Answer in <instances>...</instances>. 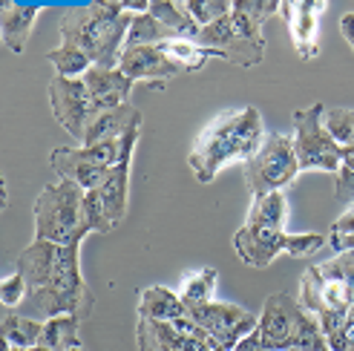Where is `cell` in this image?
<instances>
[{
  "instance_id": "1",
  "label": "cell",
  "mask_w": 354,
  "mask_h": 351,
  "mask_svg": "<svg viewBox=\"0 0 354 351\" xmlns=\"http://www.w3.org/2000/svg\"><path fill=\"white\" fill-rule=\"evenodd\" d=\"M17 274L26 279V317L49 320L58 314H75L86 320L95 308V296L81 274V245H55L32 239L17 254Z\"/></svg>"
},
{
  "instance_id": "2",
  "label": "cell",
  "mask_w": 354,
  "mask_h": 351,
  "mask_svg": "<svg viewBox=\"0 0 354 351\" xmlns=\"http://www.w3.org/2000/svg\"><path fill=\"white\" fill-rule=\"evenodd\" d=\"M265 135L268 133H265L262 113L257 107L227 110L199 133L187 155V164L199 184H210L227 164L251 162L262 147Z\"/></svg>"
},
{
  "instance_id": "3",
  "label": "cell",
  "mask_w": 354,
  "mask_h": 351,
  "mask_svg": "<svg viewBox=\"0 0 354 351\" xmlns=\"http://www.w3.org/2000/svg\"><path fill=\"white\" fill-rule=\"evenodd\" d=\"M133 17L136 15L127 9V3H115V0H98V3L64 9L58 23L61 44L84 49L101 69H118Z\"/></svg>"
},
{
  "instance_id": "4",
  "label": "cell",
  "mask_w": 354,
  "mask_h": 351,
  "mask_svg": "<svg viewBox=\"0 0 354 351\" xmlns=\"http://www.w3.org/2000/svg\"><path fill=\"white\" fill-rule=\"evenodd\" d=\"M277 12H279L277 0H234L231 15L205 26L199 32L196 44L214 49L222 61L234 66H242V69L259 66L265 58L262 26Z\"/></svg>"
},
{
  "instance_id": "5",
  "label": "cell",
  "mask_w": 354,
  "mask_h": 351,
  "mask_svg": "<svg viewBox=\"0 0 354 351\" xmlns=\"http://www.w3.org/2000/svg\"><path fill=\"white\" fill-rule=\"evenodd\" d=\"M257 337L262 351H331L323 325L291 294H271L262 303Z\"/></svg>"
},
{
  "instance_id": "6",
  "label": "cell",
  "mask_w": 354,
  "mask_h": 351,
  "mask_svg": "<svg viewBox=\"0 0 354 351\" xmlns=\"http://www.w3.org/2000/svg\"><path fill=\"white\" fill-rule=\"evenodd\" d=\"M84 196L86 190L75 182L61 179L55 184H46L32 207L35 239H46L55 245H81L86 234H93L84 216Z\"/></svg>"
},
{
  "instance_id": "7",
  "label": "cell",
  "mask_w": 354,
  "mask_h": 351,
  "mask_svg": "<svg viewBox=\"0 0 354 351\" xmlns=\"http://www.w3.org/2000/svg\"><path fill=\"white\" fill-rule=\"evenodd\" d=\"M326 245L323 234H286L282 227L245 222L234 234L236 256L251 268H268L279 254L311 256Z\"/></svg>"
},
{
  "instance_id": "8",
  "label": "cell",
  "mask_w": 354,
  "mask_h": 351,
  "mask_svg": "<svg viewBox=\"0 0 354 351\" xmlns=\"http://www.w3.org/2000/svg\"><path fill=\"white\" fill-rule=\"evenodd\" d=\"M299 305L311 311L317 323L323 325L328 343L340 334L343 320L348 308L354 305V291L348 283H343L340 276L328 274L323 265H311L303 279H299V294H297Z\"/></svg>"
},
{
  "instance_id": "9",
  "label": "cell",
  "mask_w": 354,
  "mask_h": 351,
  "mask_svg": "<svg viewBox=\"0 0 354 351\" xmlns=\"http://www.w3.org/2000/svg\"><path fill=\"white\" fill-rule=\"evenodd\" d=\"M297 176H299V162L294 153V138L282 133L265 135L257 155L245 164V184H248L251 199H259L265 193L286 190Z\"/></svg>"
},
{
  "instance_id": "10",
  "label": "cell",
  "mask_w": 354,
  "mask_h": 351,
  "mask_svg": "<svg viewBox=\"0 0 354 351\" xmlns=\"http://www.w3.org/2000/svg\"><path fill=\"white\" fill-rule=\"evenodd\" d=\"M326 104H311L306 110L294 113V153L299 162V173L303 170H320V173H334L340 170V144L331 138L326 130Z\"/></svg>"
},
{
  "instance_id": "11",
  "label": "cell",
  "mask_w": 354,
  "mask_h": 351,
  "mask_svg": "<svg viewBox=\"0 0 354 351\" xmlns=\"http://www.w3.org/2000/svg\"><path fill=\"white\" fill-rule=\"evenodd\" d=\"M138 351H225L207 331L187 317L179 320H145L136 323Z\"/></svg>"
},
{
  "instance_id": "12",
  "label": "cell",
  "mask_w": 354,
  "mask_h": 351,
  "mask_svg": "<svg viewBox=\"0 0 354 351\" xmlns=\"http://www.w3.org/2000/svg\"><path fill=\"white\" fill-rule=\"evenodd\" d=\"M49 107L58 124L75 138L78 144H84L86 127L93 124L95 110L90 101V90H86L84 78H61L55 75L49 81Z\"/></svg>"
},
{
  "instance_id": "13",
  "label": "cell",
  "mask_w": 354,
  "mask_h": 351,
  "mask_svg": "<svg viewBox=\"0 0 354 351\" xmlns=\"http://www.w3.org/2000/svg\"><path fill=\"white\" fill-rule=\"evenodd\" d=\"M190 320H196L210 337L225 351H234L251 331H257L259 317L236 303H205L196 308H187Z\"/></svg>"
},
{
  "instance_id": "14",
  "label": "cell",
  "mask_w": 354,
  "mask_h": 351,
  "mask_svg": "<svg viewBox=\"0 0 354 351\" xmlns=\"http://www.w3.org/2000/svg\"><path fill=\"white\" fill-rule=\"evenodd\" d=\"M326 9V0H286V3H279V15L288 23L294 52L303 61H314L320 55V15Z\"/></svg>"
},
{
  "instance_id": "15",
  "label": "cell",
  "mask_w": 354,
  "mask_h": 351,
  "mask_svg": "<svg viewBox=\"0 0 354 351\" xmlns=\"http://www.w3.org/2000/svg\"><path fill=\"white\" fill-rule=\"evenodd\" d=\"M118 69L133 84L136 81H153V86H158V90H165V84L170 78L182 75V69L176 66L158 46H124Z\"/></svg>"
},
{
  "instance_id": "16",
  "label": "cell",
  "mask_w": 354,
  "mask_h": 351,
  "mask_svg": "<svg viewBox=\"0 0 354 351\" xmlns=\"http://www.w3.org/2000/svg\"><path fill=\"white\" fill-rule=\"evenodd\" d=\"M84 84L90 90V101L95 115L110 113L121 104H130V93H133V81L121 73V69H101L93 66L90 73L84 75Z\"/></svg>"
},
{
  "instance_id": "17",
  "label": "cell",
  "mask_w": 354,
  "mask_h": 351,
  "mask_svg": "<svg viewBox=\"0 0 354 351\" xmlns=\"http://www.w3.org/2000/svg\"><path fill=\"white\" fill-rule=\"evenodd\" d=\"M130 167H133V150L124 153V159L110 170V176L104 179V184L98 187L101 205L107 210L110 222L118 227L127 216V205H130Z\"/></svg>"
},
{
  "instance_id": "18",
  "label": "cell",
  "mask_w": 354,
  "mask_h": 351,
  "mask_svg": "<svg viewBox=\"0 0 354 351\" xmlns=\"http://www.w3.org/2000/svg\"><path fill=\"white\" fill-rule=\"evenodd\" d=\"M136 127H141V113L133 107V104H121V107L93 118V124L86 127L81 147H93V144H101V142H115V138H124Z\"/></svg>"
},
{
  "instance_id": "19",
  "label": "cell",
  "mask_w": 354,
  "mask_h": 351,
  "mask_svg": "<svg viewBox=\"0 0 354 351\" xmlns=\"http://www.w3.org/2000/svg\"><path fill=\"white\" fill-rule=\"evenodd\" d=\"M38 17H41V6H21L12 3V0H3V6H0V32H3V44L15 55H21L26 49Z\"/></svg>"
},
{
  "instance_id": "20",
  "label": "cell",
  "mask_w": 354,
  "mask_h": 351,
  "mask_svg": "<svg viewBox=\"0 0 354 351\" xmlns=\"http://www.w3.org/2000/svg\"><path fill=\"white\" fill-rule=\"evenodd\" d=\"M138 317L145 320H179L187 317V305L182 303V296L165 288V285H150L141 288L138 294Z\"/></svg>"
},
{
  "instance_id": "21",
  "label": "cell",
  "mask_w": 354,
  "mask_h": 351,
  "mask_svg": "<svg viewBox=\"0 0 354 351\" xmlns=\"http://www.w3.org/2000/svg\"><path fill=\"white\" fill-rule=\"evenodd\" d=\"M150 15L173 35V38L199 41L202 26L193 21L187 3H173V0H153V3H150Z\"/></svg>"
},
{
  "instance_id": "22",
  "label": "cell",
  "mask_w": 354,
  "mask_h": 351,
  "mask_svg": "<svg viewBox=\"0 0 354 351\" xmlns=\"http://www.w3.org/2000/svg\"><path fill=\"white\" fill-rule=\"evenodd\" d=\"M0 337L12 348H35V345H41V337H44V320H35V317L17 314L12 308H3Z\"/></svg>"
},
{
  "instance_id": "23",
  "label": "cell",
  "mask_w": 354,
  "mask_h": 351,
  "mask_svg": "<svg viewBox=\"0 0 354 351\" xmlns=\"http://www.w3.org/2000/svg\"><path fill=\"white\" fill-rule=\"evenodd\" d=\"M81 317L75 314H58V317L44 320V337L41 345H46L49 351H73L75 345H81L78 328H81Z\"/></svg>"
},
{
  "instance_id": "24",
  "label": "cell",
  "mask_w": 354,
  "mask_h": 351,
  "mask_svg": "<svg viewBox=\"0 0 354 351\" xmlns=\"http://www.w3.org/2000/svg\"><path fill=\"white\" fill-rule=\"evenodd\" d=\"M158 49L165 52V55L182 69V73H196V69H202L210 58H219L214 49H207L196 41H185V38H173V41H165L158 44Z\"/></svg>"
},
{
  "instance_id": "25",
  "label": "cell",
  "mask_w": 354,
  "mask_h": 351,
  "mask_svg": "<svg viewBox=\"0 0 354 351\" xmlns=\"http://www.w3.org/2000/svg\"><path fill=\"white\" fill-rule=\"evenodd\" d=\"M216 283H219V271L216 268H202V271H193L182 279L179 285V296L187 308H196L205 303H214V294H216Z\"/></svg>"
},
{
  "instance_id": "26",
  "label": "cell",
  "mask_w": 354,
  "mask_h": 351,
  "mask_svg": "<svg viewBox=\"0 0 354 351\" xmlns=\"http://www.w3.org/2000/svg\"><path fill=\"white\" fill-rule=\"evenodd\" d=\"M46 61L55 66V75H61V78H84L95 66L93 58L86 55L84 49L73 46V44H61L55 49H49Z\"/></svg>"
},
{
  "instance_id": "27",
  "label": "cell",
  "mask_w": 354,
  "mask_h": 351,
  "mask_svg": "<svg viewBox=\"0 0 354 351\" xmlns=\"http://www.w3.org/2000/svg\"><path fill=\"white\" fill-rule=\"evenodd\" d=\"M286 219H288V199L286 193H265V196L251 202L245 222H257V225H271V227H282L286 231Z\"/></svg>"
},
{
  "instance_id": "28",
  "label": "cell",
  "mask_w": 354,
  "mask_h": 351,
  "mask_svg": "<svg viewBox=\"0 0 354 351\" xmlns=\"http://www.w3.org/2000/svg\"><path fill=\"white\" fill-rule=\"evenodd\" d=\"M165 41H173V35L158 23L150 12L133 17V26L127 32V46H158Z\"/></svg>"
},
{
  "instance_id": "29",
  "label": "cell",
  "mask_w": 354,
  "mask_h": 351,
  "mask_svg": "<svg viewBox=\"0 0 354 351\" xmlns=\"http://www.w3.org/2000/svg\"><path fill=\"white\" fill-rule=\"evenodd\" d=\"M326 130L340 144V150H354V107H328L326 110Z\"/></svg>"
},
{
  "instance_id": "30",
  "label": "cell",
  "mask_w": 354,
  "mask_h": 351,
  "mask_svg": "<svg viewBox=\"0 0 354 351\" xmlns=\"http://www.w3.org/2000/svg\"><path fill=\"white\" fill-rule=\"evenodd\" d=\"M187 9L193 15V21L205 29V26L216 23V21H222V17L231 15L234 3L231 0H187Z\"/></svg>"
},
{
  "instance_id": "31",
  "label": "cell",
  "mask_w": 354,
  "mask_h": 351,
  "mask_svg": "<svg viewBox=\"0 0 354 351\" xmlns=\"http://www.w3.org/2000/svg\"><path fill=\"white\" fill-rule=\"evenodd\" d=\"M334 199L340 205H354V150L346 147L340 153V170H337V184H334Z\"/></svg>"
},
{
  "instance_id": "32",
  "label": "cell",
  "mask_w": 354,
  "mask_h": 351,
  "mask_svg": "<svg viewBox=\"0 0 354 351\" xmlns=\"http://www.w3.org/2000/svg\"><path fill=\"white\" fill-rule=\"evenodd\" d=\"M84 216H86V225H90L93 234H110V231H115V225L110 222L107 210H104V205H101L98 190H86V196H84Z\"/></svg>"
},
{
  "instance_id": "33",
  "label": "cell",
  "mask_w": 354,
  "mask_h": 351,
  "mask_svg": "<svg viewBox=\"0 0 354 351\" xmlns=\"http://www.w3.org/2000/svg\"><path fill=\"white\" fill-rule=\"evenodd\" d=\"M26 294H29V288H26L24 274L15 271L3 279V285H0V303H3V308H17L21 303H26Z\"/></svg>"
},
{
  "instance_id": "34",
  "label": "cell",
  "mask_w": 354,
  "mask_h": 351,
  "mask_svg": "<svg viewBox=\"0 0 354 351\" xmlns=\"http://www.w3.org/2000/svg\"><path fill=\"white\" fill-rule=\"evenodd\" d=\"M320 265H323L328 274L340 276L343 283H348L351 291H354V251H343V254H337V256L328 259V262H320Z\"/></svg>"
},
{
  "instance_id": "35",
  "label": "cell",
  "mask_w": 354,
  "mask_h": 351,
  "mask_svg": "<svg viewBox=\"0 0 354 351\" xmlns=\"http://www.w3.org/2000/svg\"><path fill=\"white\" fill-rule=\"evenodd\" d=\"M328 345H331V351H354V305H351L348 314H346L340 334L334 337Z\"/></svg>"
},
{
  "instance_id": "36",
  "label": "cell",
  "mask_w": 354,
  "mask_h": 351,
  "mask_svg": "<svg viewBox=\"0 0 354 351\" xmlns=\"http://www.w3.org/2000/svg\"><path fill=\"white\" fill-rule=\"evenodd\" d=\"M340 35H343V41L351 46V52H354V12H348V15H343L340 17Z\"/></svg>"
},
{
  "instance_id": "37",
  "label": "cell",
  "mask_w": 354,
  "mask_h": 351,
  "mask_svg": "<svg viewBox=\"0 0 354 351\" xmlns=\"http://www.w3.org/2000/svg\"><path fill=\"white\" fill-rule=\"evenodd\" d=\"M234 351H262V345H259V337H257V331H251Z\"/></svg>"
},
{
  "instance_id": "38",
  "label": "cell",
  "mask_w": 354,
  "mask_h": 351,
  "mask_svg": "<svg viewBox=\"0 0 354 351\" xmlns=\"http://www.w3.org/2000/svg\"><path fill=\"white\" fill-rule=\"evenodd\" d=\"M0 351H26V348H12V345H6V343H3V348H0Z\"/></svg>"
},
{
  "instance_id": "39",
  "label": "cell",
  "mask_w": 354,
  "mask_h": 351,
  "mask_svg": "<svg viewBox=\"0 0 354 351\" xmlns=\"http://www.w3.org/2000/svg\"><path fill=\"white\" fill-rule=\"evenodd\" d=\"M26 351H49L46 345H35V348H26Z\"/></svg>"
},
{
  "instance_id": "40",
  "label": "cell",
  "mask_w": 354,
  "mask_h": 351,
  "mask_svg": "<svg viewBox=\"0 0 354 351\" xmlns=\"http://www.w3.org/2000/svg\"><path fill=\"white\" fill-rule=\"evenodd\" d=\"M73 351H84V345H75V348H73Z\"/></svg>"
}]
</instances>
